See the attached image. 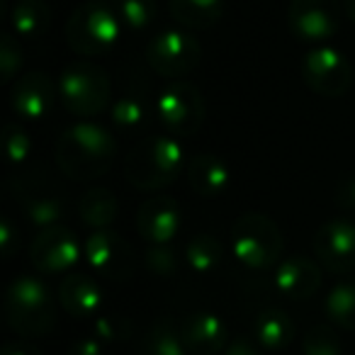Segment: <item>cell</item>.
Returning a JSON list of instances; mask_svg holds the SVG:
<instances>
[{
	"mask_svg": "<svg viewBox=\"0 0 355 355\" xmlns=\"http://www.w3.org/2000/svg\"><path fill=\"white\" fill-rule=\"evenodd\" d=\"M168 10L178 25L188 30H209L224 15V0H168Z\"/></svg>",
	"mask_w": 355,
	"mask_h": 355,
	"instance_id": "cell-22",
	"label": "cell"
},
{
	"mask_svg": "<svg viewBox=\"0 0 355 355\" xmlns=\"http://www.w3.org/2000/svg\"><path fill=\"white\" fill-rule=\"evenodd\" d=\"M129 334H132V324L124 316H114V314L98 316L93 324V336L103 340L105 345L119 343V340L129 338Z\"/></svg>",
	"mask_w": 355,
	"mask_h": 355,
	"instance_id": "cell-32",
	"label": "cell"
},
{
	"mask_svg": "<svg viewBox=\"0 0 355 355\" xmlns=\"http://www.w3.org/2000/svg\"><path fill=\"white\" fill-rule=\"evenodd\" d=\"M185 171L183 146L171 134L146 137L124 158V178L139 190H161Z\"/></svg>",
	"mask_w": 355,
	"mask_h": 355,
	"instance_id": "cell-2",
	"label": "cell"
},
{
	"mask_svg": "<svg viewBox=\"0 0 355 355\" xmlns=\"http://www.w3.org/2000/svg\"><path fill=\"white\" fill-rule=\"evenodd\" d=\"M3 355H42V353L37 348H32V345H27V343L10 340V343H6V348H3Z\"/></svg>",
	"mask_w": 355,
	"mask_h": 355,
	"instance_id": "cell-39",
	"label": "cell"
},
{
	"mask_svg": "<svg viewBox=\"0 0 355 355\" xmlns=\"http://www.w3.org/2000/svg\"><path fill=\"white\" fill-rule=\"evenodd\" d=\"M10 188L15 193V200L22 205L27 219L35 227L49 229L64 219V198L61 188L51 180L46 173L27 171L22 175H12Z\"/></svg>",
	"mask_w": 355,
	"mask_h": 355,
	"instance_id": "cell-8",
	"label": "cell"
},
{
	"mask_svg": "<svg viewBox=\"0 0 355 355\" xmlns=\"http://www.w3.org/2000/svg\"><path fill=\"white\" fill-rule=\"evenodd\" d=\"M80 243L76 234L66 227H49L42 229L30 246V261L40 272L46 275H59L78 263Z\"/></svg>",
	"mask_w": 355,
	"mask_h": 355,
	"instance_id": "cell-13",
	"label": "cell"
},
{
	"mask_svg": "<svg viewBox=\"0 0 355 355\" xmlns=\"http://www.w3.org/2000/svg\"><path fill=\"white\" fill-rule=\"evenodd\" d=\"M119 15L100 0H88L66 22V42L76 54L98 56L119 40Z\"/></svg>",
	"mask_w": 355,
	"mask_h": 355,
	"instance_id": "cell-5",
	"label": "cell"
},
{
	"mask_svg": "<svg viewBox=\"0 0 355 355\" xmlns=\"http://www.w3.org/2000/svg\"><path fill=\"white\" fill-rule=\"evenodd\" d=\"M103 353H105V343L100 338H95L93 334L78 338L69 348V355H103Z\"/></svg>",
	"mask_w": 355,
	"mask_h": 355,
	"instance_id": "cell-37",
	"label": "cell"
},
{
	"mask_svg": "<svg viewBox=\"0 0 355 355\" xmlns=\"http://www.w3.org/2000/svg\"><path fill=\"white\" fill-rule=\"evenodd\" d=\"M119 20L129 27V30H148L158 17L156 0H119L117 6Z\"/></svg>",
	"mask_w": 355,
	"mask_h": 355,
	"instance_id": "cell-29",
	"label": "cell"
},
{
	"mask_svg": "<svg viewBox=\"0 0 355 355\" xmlns=\"http://www.w3.org/2000/svg\"><path fill=\"white\" fill-rule=\"evenodd\" d=\"M222 355H263V348L253 336H234Z\"/></svg>",
	"mask_w": 355,
	"mask_h": 355,
	"instance_id": "cell-35",
	"label": "cell"
},
{
	"mask_svg": "<svg viewBox=\"0 0 355 355\" xmlns=\"http://www.w3.org/2000/svg\"><path fill=\"white\" fill-rule=\"evenodd\" d=\"M144 263L146 268L158 277H173L180 268L178 253L171 243H151L144 253Z\"/></svg>",
	"mask_w": 355,
	"mask_h": 355,
	"instance_id": "cell-31",
	"label": "cell"
},
{
	"mask_svg": "<svg viewBox=\"0 0 355 355\" xmlns=\"http://www.w3.org/2000/svg\"><path fill=\"white\" fill-rule=\"evenodd\" d=\"M56 100L54 80L44 71H32L17 78L10 90V105L20 117L42 119L51 112Z\"/></svg>",
	"mask_w": 355,
	"mask_h": 355,
	"instance_id": "cell-16",
	"label": "cell"
},
{
	"mask_svg": "<svg viewBox=\"0 0 355 355\" xmlns=\"http://www.w3.org/2000/svg\"><path fill=\"white\" fill-rule=\"evenodd\" d=\"M336 205H338L343 212H355V175L345 178L343 183L336 190Z\"/></svg>",
	"mask_w": 355,
	"mask_h": 355,
	"instance_id": "cell-38",
	"label": "cell"
},
{
	"mask_svg": "<svg viewBox=\"0 0 355 355\" xmlns=\"http://www.w3.org/2000/svg\"><path fill=\"white\" fill-rule=\"evenodd\" d=\"M185 178L200 198H217V195L227 193L229 183H232V173H229L227 163L212 153H198L190 158L185 163Z\"/></svg>",
	"mask_w": 355,
	"mask_h": 355,
	"instance_id": "cell-20",
	"label": "cell"
},
{
	"mask_svg": "<svg viewBox=\"0 0 355 355\" xmlns=\"http://www.w3.org/2000/svg\"><path fill=\"white\" fill-rule=\"evenodd\" d=\"M137 232L148 243H171L180 229V205L168 195H156L141 202L137 212Z\"/></svg>",
	"mask_w": 355,
	"mask_h": 355,
	"instance_id": "cell-15",
	"label": "cell"
},
{
	"mask_svg": "<svg viewBox=\"0 0 355 355\" xmlns=\"http://www.w3.org/2000/svg\"><path fill=\"white\" fill-rule=\"evenodd\" d=\"M340 3L338 0H292L290 30L300 42L319 44L338 32Z\"/></svg>",
	"mask_w": 355,
	"mask_h": 355,
	"instance_id": "cell-12",
	"label": "cell"
},
{
	"mask_svg": "<svg viewBox=\"0 0 355 355\" xmlns=\"http://www.w3.org/2000/svg\"><path fill=\"white\" fill-rule=\"evenodd\" d=\"M185 263L200 275L214 272L222 263V243L212 234H198L185 246Z\"/></svg>",
	"mask_w": 355,
	"mask_h": 355,
	"instance_id": "cell-26",
	"label": "cell"
},
{
	"mask_svg": "<svg viewBox=\"0 0 355 355\" xmlns=\"http://www.w3.org/2000/svg\"><path fill=\"white\" fill-rule=\"evenodd\" d=\"M345 15L350 17V22H355V0H345Z\"/></svg>",
	"mask_w": 355,
	"mask_h": 355,
	"instance_id": "cell-40",
	"label": "cell"
},
{
	"mask_svg": "<svg viewBox=\"0 0 355 355\" xmlns=\"http://www.w3.org/2000/svg\"><path fill=\"white\" fill-rule=\"evenodd\" d=\"M3 141H6V153H8V161L12 166L22 163L32 151V139L20 124H8L6 132H3Z\"/></svg>",
	"mask_w": 355,
	"mask_h": 355,
	"instance_id": "cell-34",
	"label": "cell"
},
{
	"mask_svg": "<svg viewBox=\"0 0 355 355\" xmlns=\"http://www.w3.org/2000/svg\"><path fill=\"white\" fill-rule=\"evenodd\" d=\"M85 261L98 275L112 282H127L134 272V251L124 236L112 229L93 232L85 241Z\"/></svg>",
	"mask_w": 355,
	"mask_h": 355,
	"instance_id": "cell-11",
	"label": "cell"
},
{
	"mask_svg": "<svg viewBox=\"0 0 355 355\" xmlns=\"http://www.w3.org/2000/svg\"><path fill=\"white\" fill-rule=\"evenodd\" d=\"M156 117L171 137H193L205 122V98L198 85L175 80L156 100Z\"/></svg>",
	"mask_w": 355,
	"mask_h": 355,
	"instance_id": "cell-7",
	"label": "cell"
},
{
	"mask_svg": "<svg viewBox=\"0 0 355 355\" xmlns=\"http://www.w3.org/2000/svg\"><path fill=\"white\" fill-rule=\"evenodd\" d=\"M110 78L105 69L90 61H76L61 73L59 95L64 107L76 117L100 114L110 103Z\"/></svg>",
	"mask_w": 355,
	"mask_h": 355,
	"instance_id": "cell-6",
	"label": "cell"
},
{
	"mask_svg": "<svg viewBox=\"0 0 355 355\" xmlns=\"http://www.w3.org/2000/svg\"><path fill=\"white\" fill-rule=\"evenodd\" d=\"M253 338L266 350H282L295 338V324L282 309H263L253 319Z\"/></svg>",
	"mask_w": 355,
	"mask_h": 355,
	"instance_id": "cell-21",
	"label": "cell"
},
{
	"mask_svg": "<svg viewBox=\"0 0 355 355\" xmlns=\"http://www.w3.org/2000/svg\"><path fill=\"white\" fill-rule=\"evenodd\" d=\"M6 321L20 336H44L54 329L56 302L37 277H17L6 292Z\"/></svg>",
	"mask_w": 355,
	"mask_h": 355,
	"instance_id": "cell-3",
	"label": "cell"
},
{
	"mask_svg": "<svg viewBox=\"0 0 355 355\" xmlns=\"http://www.w3.org/2000/svg\"><path fill=\"white\" fill-rule=\"evenodd\" d=\"M78 214L85 227L95 229V232L110 229L119 217V202L107 188H90L80 195Z\"/></svg>",
	"mask_w": 355,
	"mask_h": 355,
	"instance_id": "cell-23",
	"label": "cell"
},
{
	"mask_svg": "<svg viewBox=\"0 0 355 355\" xmlns=\"http://www.w3.org/2000/svg\"><path fill=\"white\" fill-rule=\"evenodd\" d=\"M22 69V46L17 44V40L12 35L3 37V44H0V80L3 83H12L15 76Z\"/></svg>",
	"mask_w": 355,
	"mask_h": 355,
	"instance_id": "cell-33",
	"label": "cell"
},
{
	"mask_svg": "<svg viewBox=\"0 0 355 355\" xmlns=\"http://www.w3.org/2000/svg\"><path fill=\"white\" fill-rule=\"evenodd\" d=\"M326 314L331 324L345 331H355V277L343 280L326 297Z\"/></svg>",
	"mask_w": 355,
	"mask_h": 355,
	"instance_id": "cell-27",
	"label": "cell"
},
{
	"mask_svg": "<svg viewBox=\"0 0 355 355\" xmlns=\"http://www.w3.org/2000/svg\"><path fill=\"white\" fill-rule=\"evenodd\" d=\"M202 59V46L195 37L180 30H168L156 35L146 44V61L163 78H178L198 69Z\"/></svg>",
	"mask_w": 355,
	"mask_h": 355,
	"instance_id": "cell-9",
	"label": "cell"
},
{
	"mask_svg": "<svg viewBox=\"0 0 355 355\" xmlns=\"http://www.w3.org/2000/svg\"><path fill=\"white\" fill-rule=\"evenodd\" d=\"M0 248H3V256L12 258L20 248V234L15 232L10 219H3L0 222Z\"/></svg>",
	"mask_w": 355,
	"mask_h": 355,
	"instance_id": "cell-36",
	"label": "cell"
},
{
	"mask_svg": "<svg viewBox=\"0 0 355 355\" xmlns=\"http://www.w3.org/2000/svg\"><path fill=\"white\" fill-rule=\"evenodd\" d=\"M180 336H183L190 355H219L227 350L229 340H232L227 324L212 311L190 314L180 324Z\"/></svg>",
	"mask_w": 355,
	"mask_h": 355,
	"instance_id": "cell-17",
	"label": "cell"
},
{
	"mask_svg": "<svg viewBox=\"0 0 355 355\" xmlns=\"http://www.w3.org/2000/svg\"><path fill=\"white\" fill-rule=\"evenodd\" d=\"M314 256L326 270L336 275L355 270V224L348 219H331L314 234Z\"/></svg>",
	"mask_w": 355,
	"mask_h": 355,
	"instance_id": "cell-14",
	"label": "cell"
},
{
	"mask_svg": "<svg viewBox=\"0 0 355 355\" xmlns=\"http://www.w3.org/2000/svg\"><path fill=\"white\" fill-rule=\"evenodd\" d=\"M10 25L17 37L37 40L51 25V10L44 0H17L10 10Z\"/></svg>",
	"mask_w": 355,
	"mask_h": 355,
	"instance_id": "cell-24",
	"label": "cell"
},
{
	"mask_svg": "<svg viewBox=\"0 0 355 355\" xmlns=\"http://www.w3.org/2000/svg\"><path fill=\"white\" fill-rule=\"evenodd\" d=\"M232 246L234 256L239 258L248 270H270L277 266L285 239L277 224L270 217L258 212H246L234 222L232 227Z\"/></svg>",
	"mask_w": 355,
	"mask_h": 355,
	"instance_id": "cell-4",
	"label": "cell"
},
{
	"mask_svg": "<svg viewBox=\"0 0 355 355\" xmlns=\"http://www.w3.org/2000/svg\"><path fill=\"white\" fill-rule=\"evenodd\" d=\"M141 355H190L185 348V340L180 336V326H175L173 321L161 319L148 329V334L144 336Z\"/></svg>",
	"mask_w": 355,
	"mask_h": 355,
	"instance_id": "cell-25",
	"label": "cell"
},
{
	"mask_svg": "<svg viewBox=\"0 0 355 355\" xmlns=\"http://www.w3.org/2000/svg\"><path fill=\"white\" fill-rule=\"evenodd\" d=\"M343 345L331 326L316 324L302 338V355H340Z\"/></svg>",
	"mask_w": 355,
	"mask_h": 355,
	"instance_id": "cell-30",
	"label": "cell"
},
{
	"mask_svg": "<svg viewBox=\"0 0 355 355\" xmlns=\"http://www.w3.org/2000/svg\"><path fill=\"white\" fill-rule=\"evenodd\" d=\"M59 304L73 319H90L103 306V290L85 272H71L59 285Z\"/></svg>",
	"mask_w": 355,
	"mask_h": 355,
	"instance_id": "cell-19",
	"label": "cell"
},
{
	"mask_svg": "<svg viewBox=\"0 0 355 355\" xmlns=\"http://www.w3.org/2000/svg\"><path fill=\"white\" fill-rule=\"evenodd\" d=\"M117 153V141L107 129L78 122L56 139V163L61 173L78 183L98 180L110 171Z\"/></svg>",
	"mask_w": 355,
	"mask_h": 355,
	"instance_id": "cell-1",
	"label": "cell"
},
{
	"mask_svg": "<svg viewBox=\"0 0 355 355\" xmlns=\"http://www.w3.org/2000/svg\"><path fill=\"white\" fill-rule=\"evenodd\" d=\"M302 76L306 85L324 98H340L353 85V66L331 46L311 49L302 61Z\"/></svg>",
	"mask_w": 355,
	"mask_h": 355,
	"instance_id": "cell-10",
	"label": "cell"
},
{
	"mask_svg": "<svg viewBox=\"0 0 355 355\" xmlns=\"http://www.w3.org/2000/svg\"><path fill=\"white\" fill-rule=\"evenodd\" d=\"M321 280H324L321 268L311 258L304 256L282 261L275 268V277H272L277 292L282 297H287V300H309L311 295L319 292Z\"/></svg>",
	"mask_w": 355,
	"mask_h": 355,
	"instance_id": "cell-18",
	"label": "cell"
},
{
	"mask_svg": "<svg viewBox=\"0 0 355 355\" xmlns=\"http://www.w3.org/2000/svg\"><path fill=\"white\" fill-rule=\"evenodd\" d=\"M148 122V110L144 100L134 93H127L112 105V124L124 134H141Z\"/></svg>",
	"mask_w": 355,
	"mask_h": 355,
	"instance_id": "cell-28",
	"label": "cell"
}]
</instances>
